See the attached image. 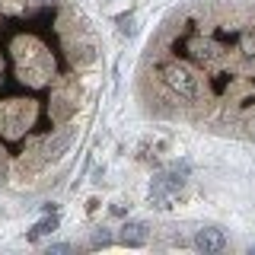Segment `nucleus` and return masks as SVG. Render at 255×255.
Wrapping results in <instances>:
<instances>
[{"label": "nucleus", "instance_id": "7ed1b4c3", "mask_svg": "<svg viewBox=\"0 0 255 255\" xmlns=\"http://www.w3.org/2000/svg\"><path fill=\"white\" fill-rule=\"evenodd\" d=\"M223 246H227V236H223V230H217V227H201L195 233V249L198 252H220Z\"/></svg>", "mask_w": 255, "mask_h": 255}, {"label": "nucleus", "instance_id": "1a4fd4ad", "mask_svg": "<svg viewBox=\"0 0 255 255\" xmlns=\"http://www.w3.org/2000/svg\"><path fill=\"white\" fill-rule=\"evenodd\" d=\"M6 179V150H3V143H0V182Z\"/></svg>", "mask_w": 255, "mask_h": 255}, {"label": "nucleus", "instance_id": "423d86ee", "mask_svg": "<svg viewBox=\"0 0 255 255\" xmlns=\"http://www.w3.org/2000/svg\"><path fill=\"white\" fill-rule=\"evenodd\" d=\"M191 58H198L201 64H211L214 58H217V51H214L211 42H195L191 45Z\"/></svg>", "mask_w": 255, "mask_h": 255}, {"label": "nucleus", "instance_id": "39448f33", "mask_svg": "<svg viewBox=\"0 0 255 255\" xmlns=\"http://www.w3.org/2000/svg\"><path fill=\"white\" fill-rule=\"evenodd\" d=\"M51 230H58V214H54V211L48 214L45 220H38L35 227L29 230V236H26V239H29V243H38V239H45L48 233H51Z\"/></svg>", "mask_w": 255, "mask_h": 255}, {"label": "nucleus", "instance_id": "6e6552de", "mask_svg": "<svg viewBox=\"0 0 255 255\" xmlns=\"http://www.w3.org/2000/svg\"><path fill=\"white\" fill-rule=\"evenodd\" d=\"M112 243V233L109 230H96V236H93V249H99V246H109Z\"/></svg>", "mask_w": 255, "mask_h": 255}, {"label": "nucleus", "instance_id": "20e7f679", "mask_svg": "<svg viewBox=\"0 0 255 255\" xmlns=\"http://www.w3.org/2000/svg\"><path fill=\"white\" fill-rule=\"evenodd\" d=\"M147 239H150V227H147V223L131 220V223H125V227H122V243L125 246H143Z\"/></svg>", "mask_w": 255, "mask_h": 255}, {"label": "nucleus", "instance_id": "9d476101", "mask_svg": "<svg viewBox=\"0 0 255 255\" xmlns=\"http://www.w3.org/2000/svg\"><path fill=\"white\" fill-rule=\"evenodd\" d=\"M35 3H38V6H51L54 0H35Z\"/></svg>", "mask_w": 255, "mask_h": 255}, {"label": "nucleus", "instance_id": "f257e3e1", "mask_svg": "<svg viewBox=\"0 0 255 255\" xmlns=\"http://www.w3.org/2000/svg\"><path fill=\"white\" fill-rule=\"evenodd\" d=\"M191 166L182 159V163H172L166 172H159L150 185V204L159 207V211H169V207L179 201L182 188H185V175H188Z\"/></svg>", "mask_w": 255, "mask_h": 255}, {"label": "nucleus", "instance_id": "f03ea898", "mask_svg": "<svg viewBox=\"0 0 255 255\" xmlns=\"http://www.w3.org/2000/svg\"><path fill=\"white\" fill-rule=\"evenodd\" d=\"M159 77H163V83L169 86L172 93H179L182 99H195L198 96V77H195V70H191L188 64L169 61V64L159 67Z\"/></svg>", "mask_w": 255, "mask_h": 255}, {"label": "nucleus", "instance_id": "0eeeda50", "mask_svg": "<svg viewBox=\"0 0 255 255\" xmlns=\"http://www.w3.org/2000/svg\"><path fill=\"white\" fill-rule=\"evenodd\" d=\"M118 32H122V35H134V16H118Z\"/></svg>", "mask_w": 255, "mask_h": 255}]
</instances>
